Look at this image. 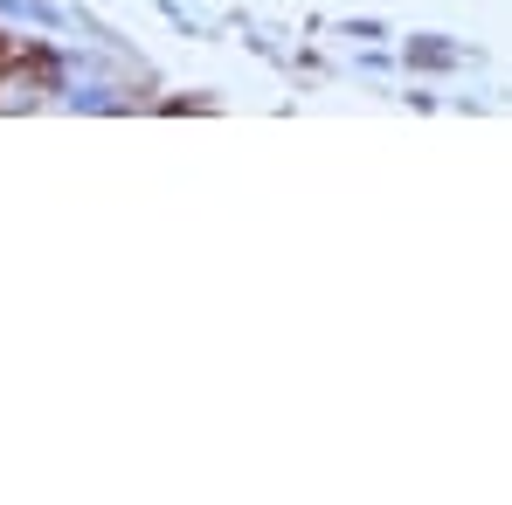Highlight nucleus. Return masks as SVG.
Segmentation results:
<instances>
[{
    "label": "nucleus",
    "mask_w": 512,
    "mask_h": 505,
    "mask_svg": "<svg viewBox=\"0 0 512 505\" xmlns=\"http://www.w3.org/2000/svg\"><path fill=\"white\" fill-rule=\"evenodd\" d=\"M56 90H63V70H56V56L28 42V49H14V56L0 63V118H14V111H42Z\"/></svg>",
    "instance_id": "obj_1"
},
{
    "label": "nucleus",
    "mask_w": 512,
    "mask_h": 505,
    "mask_svg": "<svg viewBox=\"0 0 512 505\" xmlns=\"http://www.w3.org/2000/svg\"><path fill=\"white\" fill-rule=\"evenodd\" d=\"M7 56H14V42H7V35H0V63H7Z\"/></svg>",
    "instance_id": "obj_2"
}]
</instances>
